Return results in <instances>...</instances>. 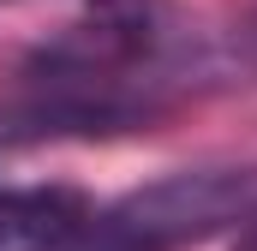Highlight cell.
<instances>
[{
	"instance_id": "1",
	"label": "cell",
	"mask_w": 257,
	"mask_h": 251,
	"mask_svg": "<svg viewBox=\"0 0 257 251\" xmlns=\"http://www.w3.org/2000/svg\"><path fill=\"white\" fill-rule=\"evenodd\" d=\"M257 215V168H186L90 215L66 251H186Z\"/></svg>"
},
{
	"instance_id": "2",
	"label": "cell",
	"mask_w": 257,
	"mask_h": 251,
	"mask_svg": "<svg viewBox=\"0 0 257 251\" xmlns=\"http://www.w3.org/2000/svg\"><path fill=\"white\" fill-rule=\"evenodd\" d=\"M90 215V197L72 186L0 191V251H66Z\"/></svg>"
},
{
	"instance_id": "3",
	"label": "cell",
	"mask_w": 257,
	"mask_h": 251,
	"mask_svg": "<svg viewBox=\"0 0 257 251\" xmlns=\"http://www.w3.org/2000/svg\"><path fill=\"white\" fill-rule=\"evenodd\" d=\"M233 251H257V221H251V227H245V239H239V245H233Z\"/></svg>"
},
{
	"instance_id": "4",
	"label": "cell",
	"mask_w": 257,
	"mask_h": 251,
	"mask_svg": "<svg viewBox=\"0 0 257 251\" xmlns=\"http://www.w3.org/2000/svg\"><path fill=\"white\" fill-rule=\"evenodd\" d=\"M90 6H114V0H90Z\"/></svg>"
}]
</instances>
